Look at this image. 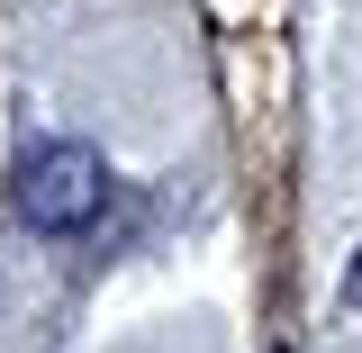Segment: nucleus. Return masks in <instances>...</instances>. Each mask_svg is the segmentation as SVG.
<instances>
[{
  "label": "nucleus",
  "instance_id": "nucleus-1",
  "mask_svg": "<svg viewBox=\"0 0 362 353\" xmlns=\"http://www.w3.org/2000/svg\"><path fill=\"white\" fill-rule=\"evenodd\" d=\"M100 209H109V163L90 145H37L18 163V218L37 236H82Z\"/></svg>",
  "mask_w": 362,
  "mask_h": 353
},
{
  "label": "nucleus",
  "instance_id": "nucleus-2",
  "mask_svg": "<svg viewBox=\"0 0 362 353\" xmlns=\"http://www.w3.org/2000/svg\"><path fill=\"white\" fill-rule=\"evenodd\" d=\"M344 290H354V308H362V254H354V281H344Z\"/></svg>",
  "mask_w": 362,
  "mask_h": 353
}]
</instances>
